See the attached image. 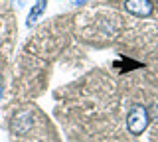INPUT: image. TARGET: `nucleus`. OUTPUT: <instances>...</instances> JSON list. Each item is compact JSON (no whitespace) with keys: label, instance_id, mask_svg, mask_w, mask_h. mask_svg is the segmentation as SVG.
Masks as SVG:
<instances>
[{"label":"nucleus","instance_id":"nucleus-1","mask_svg":"<svg viewBox=\"0 0 158 142\" xmlns=\"http://www.w3.org/2000/svg\"><path fill=\"white\" fill-rule=\"evenodd\" d=\"M148 122H150V115L142 105H135L127 116V126L131 134H142L146 130Z\"/></svg>","mask_w":158,"mask_h":142},{"label":"nucleus","instance_id":"nucleus-4","mask_svg":"<svg viewBox=\"0 0 158 142\" xmlns=\"http://www.w3.org/2000/svg\"><path fill=\"white\" fill-rule=\"evenodd\" d=\"M46 6H48V0H38V2L32 6V10H30V14H28V20H26V24H28L30 28H32L34 24L38 22V18L44 14V10H46Z\"/></svg>","mask_w":158,"mask_h":142},{"label":"nucleus","instance_id":"nucleus-5","mask_svg":"<svg viewBox=\"0 0 158 142\" xmlns=\"http://www.w3.org/2000/svg\"><path fill=\"white\" fill-rule=\"evenodd\" d=\"M73 4H85V0H71Z\"/></svg>","mask_w":158,"mask_h":142},{"label":"nucleus","instance_id":"nucleus-3","mask_svg":"<svg viewBox=\"0 0 158 142\" xmlns=\"http://www.w3.org/2000/svg\"><path fill=\"white\" fill-rule=\"evenodd\" d=\"M125 8H127V12L135 14V16H140V18L152 14V2L150 0H127Z\"/></svg>","mask_w":158,"mask_h":142},{"label":"nucleus","instance_id":"nucleus-2","mask_svg":"<svg viewBox=\"0 0 158 142\" xmlns=\"http://www.w3.org/2000/svg\"><path fill=\"white\" fill-rule=\"evenodd\" d=\"M32 124H34V115H32V111L24 109V111H20V112H16V115H14L10 128H12L14 134H26V132L32 128Z\"/></svg>","mask_w":158,"mask_h":142}]
</instances>
